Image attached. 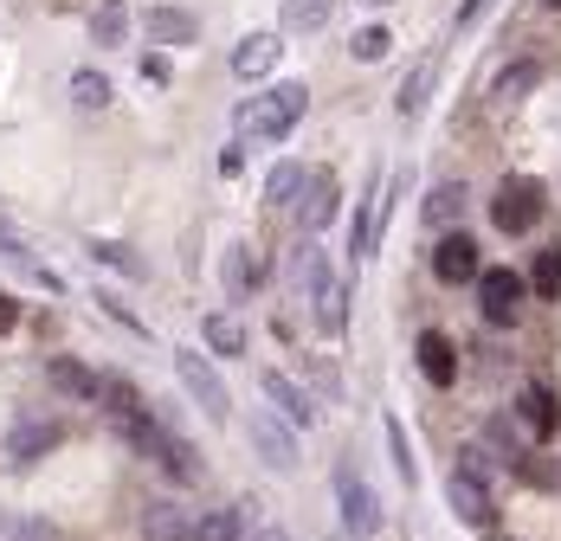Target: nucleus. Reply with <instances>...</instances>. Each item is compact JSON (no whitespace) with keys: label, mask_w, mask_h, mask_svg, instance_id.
<instances>
[{"label":"nucleus","mask_w":561,"mask_h":541,"mask_svg":"<svg viewBox=\"0 0 561 541\" xmlns=\"http://www.w3.org/2000/svg\"><path fill=\"white\" fill-rule=\"evenodd\" d=\"M58 438H65V426H58V419H20V426L7 433V458L26 471V464H39L46 451H58Z\"/></svg>","instance_id":"9d476101"},{"label":"nucleus","mask_w":561,"mask_h":541,"mask_svg":"<svg viewBox=\"0 0 561 541\" xmlns=\"http://www.w3.org/2000/svg\"><path fill=\"white\" fill-rule=\"evenodd\" d=\"M433 84H439V58L426 53L420 65H413V78L400 84V97H393V110H400V116H420V110H426V97H433Z\"/></svg>","instance_id":"4be33fe9"},{"label":"nucleus","mask_w":561,"mask_h":541,"mask_svg":"<svg viewBox=\"0 0 561 541\" xmlns=\"http://www.w3.org/2000/svg\"><path fill=\"white\" fill-rule=\"evenodd\" d=\"M355 7H381V0H355Z\"/></svg>","instance_id":"37998d69"},{"label":"nucleus","mask_w":561,"mask_h":541,"mask_svg":"<svg viewBox=\"0 0 561 541\" xmlns=\"http://www.w3.org/2000/svg\"><path fill=\"white\" fill-rule=\"evenodd\" d=\"M91 39H98V46H123V39H129V7H123V0H98V7H91Z\"/></svg>","instance_id":"b1692460"},{"label":"nucleus","mask_w":561,"mask_h":541,"mask_svg":"<svg viewBox=\"0 0 561 541\" xmlns=\"http://www.w3.org/2000/svg\"><path fill=\"white\" fill-rule=\"evenodd\" d=\"M174 375H181V387H187V400L207 413V419H232V393H226L220 368L207 361V355H194V348H174Z\"/></svg>","instance_id":"7ed1b4c3"},{"label":"nucleus","mask_w":561,"mask_h":541,"mask_svg":"<svg viewBox=\"0 0 561 541\" xmlns=\"http://www.w3.org/2000/svg\"><path fill=\"white\" fill-rule=\"evenodd\" d=\"M239 536H245L239 509H214V516H194V536L187 541H239Z\"/></svg>","instance_id":"7c9ffc66"},{"label":"nucleus","mask_w":561,"mask_h":541,"mask_svg":"<svg viewBox=\"0 0 561 541\" xmlns=\"http://www.w3.org/2000/svg\"><path fill=\"white\" fill-rule=\"evenodd\" d=\"M484 13H491V0H465V7H458V33H465V26H478Z\"/></svg>","instance_id":"58836bf2"},{"label":"nucleus","mask_w":561,"mask_h":541,"mask_svg":"<svg viewBox=\"0 0 561 541\" xmlns=\"http://www.w3.org/2000/svg\"><path fill=\"white\" fill-rule=\"evenodd\" d=\"M84 245H91V258H98V265H111L116 277H149V265H142L129 245H116V239H84Z\"/></svg>","instance_id":"cd10ccee"},{"label":"nucleus","mask_w":561,"mask_h":541,"mask_svg":"<svg viewBox=\"0 0 561 541\" xmlns=\"http://www.w3.org/2000/svg\"><path fill=\"white\" fill-rule=\"evenodd\" d=\"M323 20H330V0H290L284 7V26L290 33H323Z\"/></svg>","instance_id":"f704fd0d"},{"label":"nucleus","mask_w":561,"mask_h":541,"mask_svg":"<svg viewBox=\"0 0 561 541\" xmlns=\"http://www.w3.org/2000/svg\"><path fill=\"white\" fill-rule=\"evenodd\" d=\"M0 258H13V265L39 270V277H53V270H46V265H39V258H33V245H26L20 232H7V226H0Z\"/></svg>","instance_id":"e433bc0d"},{"label":"nucleus","mask_w":561,"mask_h":541,"mask_svg":"<svg viewBox=\"0 0 561 541\" xmlns=\"http://www.w3.org/2000/svg\"><path fill=\"white\" fill-rule=\"evenodd\" d=\"M336 509H342V522H348L355 536H375V529H381V503H375L368 477H362L348 458L336 464Z\"/></svg>","instance_id":"423d86ee"},{"label":"nucleus","mask_w":561,"mask_h":541,"mask_svg":"<svg viewBox=\"0 0 561 541\" xmlns=\"http://www.w3.org/2000/svg\"><path fill=\"white\" fill-rule=\"evenodd\" d=\"M13 323H20V303H13V297H0V335H7Z\"/></svg>","instance_id":"a19ab883"},{"label":"nucleus","mask_w":561,"mask_h":541,"mask_svg":"<svg viewBox=\"0 0 561 541\" xmlns=\"http://www.w3.org/2000/svg\"><path fill=\"white\" fill-rule=\"evenodd\" d=\"M529 290H536V297H549V303H561V245L536 252V265H529Z\"/></svg>","instance_id":"c85d7f7f"},{"label":"nucleus","mask_w":561,"mask_h":541,"mask_svg":"<svg viewBox=\"0 0 561 541\" xmlns=\"http://www.w3.org/2000/svg\"><path fill=\"white\" fill-rule=\"evenodd\" d=\"M310 187V174L304 162H278L272 168V181H265V207H297V194Z\"/></svg>","instance_id":"a878e982"},{"label":"nucleus","mask_w":561,"mask_h":541,"mask_svg":"<svg viewBox=\"0 0 561 541\" xmlns=\"http://www.w3.org/2000/svg\"><path fill=\"white\" fill-rule=\"evenodd\" d=\"M388 445H393V464H400V484H413V451H407L400 426H388Z\"/></svg>","instance_id":"4c0bfd02"},{"label":"nucleus","mask_w":561,"mask_h":541,"mask_svg":"<svg viewBox=\"0 0 561 541\" xmlns=\"http://www.w3.org/2000/svg\"><path fill=\"white\" fill-rule=\"evenodd\" d=\"M413 355H420V375L433 380V387H451V380H458V348H451L446 329H426Z\"/></svg>","instance_id":"f3484780"},{"label":"nucleus","mask_w":561,"mask_h":541,"mask_svg":"<svg viewBox=\"0 0 561 541\" xmlns=\"http://www.w3.org/2000/svg\"><path fill=\"white\" fill-rule=\"evenodd\" d=\"M523 297H529V277L523 270H484L478 277V310H484V323H497V329H510L516 323V310H523Z\"/></svg>","instance_id":"39448f33"},{"label":"nucleus","mask_w":561,"mask_h":541,"mask_svg":"<svg viewBox=\"0 0 561 541\" xmlns=\"http://www.w3.org/2000/svg\"><path fill=\"white\" fill-rule=\"evenodd\" d=\"M536 84H542V58H516V65H504V71L491 78V91H484V97H491V110H516Z\"/></svg>","instance_id":"2eb2a0df"},{"label":"nucleus","mask_w":561,"mask_h":541,"mask_svg":"<svg viewBox=\"0 0 561 541\" xmlns=\"http://www.w3.org/2000/svg\"><path fill=\"white\" fill-rule=\"evenodd\" d=\"M542 200H549V194H542V181H536V174H510L504 187L491 194V214H497V232H510V239H523V232H529V226L542 219Z\"/></svg>","instance_id":"20e7f679"},{"label":"nucleus","mask_w":561,"mask_h":541,"mask_svg":"<svg viewBox=\"0 0 561 541\" xmlns=\"http://www.w3.org/2000/svg\"><path fill=\"white\" fill-rule=\"evenodd\" d=\"M388 181H368V194H362V207H355V232H348V258H355V265H362V258H368V252H375V232H381V207H388Z\"/></svg>","instance_id":"ddd939ff"},{"label":"nucleus","mask_w":561,"mask_h":541,"mask_svg":"<svg viewBox=\"0 0 561 541\" xmlns=\"http://www.w3.org/2000/svg\"><path fill=\"white\" fill-rule=\"evenodd\" d=\"M98 406L111 413L116 433H123V426H136V419L149 413V400H142V393H136V387H129L123 375H104V393H98Z\"/></svg>","instance_id":"6ab92c4d"},{"label":"nucleus","mask_w":561,"mask_h":541,"mask_svg":"<svg viewBox=\"0 0 561 541\" xmlns=\"http://www.w3.org/2000/svg\"><path fill=\"white\" fill-rule=\"evenodd\" d=\"M536 7H549V13H561V0H536Z\"/></svg>","instance_id":"79ce46f5"},{"label":"nucleus","mask_w":561,"mask_h":541,"mask_svg":"<svg viewBox=\"0 0 561 541\" xmlns=\"http://www.w3.org/2000/svg\"><path fill=\"white\" fill-rule=\"evenodd\" d=\"M220 277H226V290L232 297H245V290H259V258H252V245H226V265H220Z\"/></svg>","instance_id":"393cba45"},{"label":"nucleus","mask_w":561,"mask_h":541,"mask_svg":"<svg viewBox=\"0 0 561 541\" xmlns=\"http://www.w3.org/2000/svg\"><path fill=\"white\" fill-rule=\"evenodd\" d=\"M0 541H58V529L53 522H39V516H7Z\"/></svg>","instance_id":"c9c22d12"},{"label":"nucleus","mask_w":561,"mask_h":541,"mask_svg":"<svg viewBox=\"0 0 561 541\" xmlns=\"http://www.w3.org/2000/svg\"><path fill=\"white\" fill-rule=\"evenodd\" d=\"M304 110H310V84L284 78V84H272L265 97H252V104L239 110V142H284Z\"/></svg>","instance_id":"f257e3e1"},{"label":"nucleus","mask_w":561,"mask_h":541,"mask_svg":"<svg viewBox=\"0 0 561 541\" xmlns=\"http://www.w3.org/2000/svg\"><path fill=\"white\" fill-rule=\"evenodd\" d=\"M71 104L78 110H104L111 104V78H104V71H78V78H71Z\"/></svg>","instance_id":"72a5a7b5"},{"label":"nucleus","mask_w":561,"mask_h":541,"mask_svg":"<svg viewBox=\"0 0 561 541\" xmlns=\"http://www.w3.org/2000/svg\"><path fill=\"white\" fill-rule=\"evenodd\" d=\"M433 270H439V284H465V277H478V239H471V232H446L439 252H433Z\"/></svg>","instance_id":"dca6fc26"},{"label":"nucleus","mask_w":561,"mask_h":541,"mask_svg":"<svg viewBox=\"0 0 561 541\" xmlns=\"http://www.w3.org/2000/svg\"><path fill=\"white\" fill-rule=\"evenodd\" d=\"M239 168H245V149L232 142V149H226V156H220V174H239Z\"/></svg>","instance_id":"ea45409f"},{"label":"nucleus","mask_w":561,"mask_h":541,"mask_svg":"<svg viewBox=\"0 0 561 541\" xmlns=\"http://www.w3.org/2000/svg\"><path fill=\"white\" fill-rule=\"evenodd\" d=\"M336 207H342L336 174H330V168H317V174H310V187L297 194V207H290V214H297V226H304V232H323V226L336 219Z\"/></svg>","instance_id":"6e6552de"},{"label":"nucleus","mask_w":561,"mask_h":541,"mask_svg":"<svg viewBox=\"0 0 561 541\" xmlns=\"http://www.w3.org/2000/svg\"><path fill=\"white\" fill-rule=\"evenodd\" d=\"M516 426H523L529 438H556L561 400H556V387H549V380H523V387H516Z\"/></svg>","instance_id":"0eeeda50"},{"label":"nucleus","mask_w":561,"mask_h":541,"mask_svg":"<svg viewBox=\"0 0 561 541\" xmlns=\"http://www.w3.org/2000/svg\"><path fill=\"white\" fill-rule=\"evenodd\" d=\"M259 387H265V400L284 413V426H317V400H310V393H304L290 375L265 368V375H259Z\"/></svg>","instance_id":"f8f14e48"},{"label":"nucleus","mask_w":561,"mask_h":541,"mask_svg":"<svg viewBox=\"0 0 561 541\" xmlns=\"http://www.w3.org/2000/svg\"><path fill=\"white\" fill-rule=\"evenodd\" d=\"M310 310H317V329H323V335H342V329H348V290H342V277H330V284L310 290Z\"/></svg>","instance_id":"412c9836"},{"label":"nucleus","mask_w":561,"mask_h":541,"mask_svg":"<svg viewBox=\"0 0 561 541\" xmlns=\"http://www.w3.org/2000/svg\"><path fill=\"white\" fill-rule=\"evenodd\" d=\"M446 503L465 529H484L491 522V490H484V477H471V471H451L446 477Z\"/></svg>","instance_id":"9b49d317"},{"label":"nucleus","mask_w":561,"mask_h":541,"mask_svg":"<svg viewBox=\"0 0 561 541\" xmlns=\"http://www.w3.org/2000/svg\"><path fill=\"white\" fill-rule=\"evenodd\" d=\"M284 39L278 33H245L239 46H232V78H245V84H259V78H272V65H278Z\"/></svg>","instance_id":"4468645a"},{"label":"nucleus","mask_w":561,"mask_h":541,"mask_svg":"<svg viewBox=\"0 0 561 541\" xmlns=\"http://www.w3.org/2000/svg\"><path fill=\"white\" fill-rule=\"evenodd\" d=\"M187 536H194V522L181 509H169V503H149L142 509V541H187Z\"/></svg>","instance_id":"5701e85b"},{"label":"nucleus","mask_w":561,"mask_h":541,"mask_svg":"<svg viewBox=\"0 0 561 541\" xmlns=\"http://www.w3.org/2000/svg\"><path fill=\"white\" fill-rule=\"evenodd\" d=\"M465 200H471L465 181H439V187L426 194V226H451V219L465 214Z\"/></svg>","instance_id":"bb28decb"},{"label":"nucleus","mask_w":561,"mask_h":541,"mask_svg":"<svg viewBox=\"0 0 561 541\" xmlns=\"http://www.w3.org/2000/svg\"><path fill=\"white\" fill-rule=\"evenodd\" d=\"M290 277H297V290H317V284H330L336 270H330V258H323L317 245H304V252L290 258Z\"/></svg>","instance_id":"2f4dec72"},{"label":"nucleus","mask_w":561,"mask_h":541,"mask_svg":"<svg viewBox=\"0 0 561 541\" xmlns=\"http://www.w3.org/2000/svg\"><path fill=\"white\" fill-rule=\"evenodd\" d=\"M123 438H129V445L156 464V471H169L174 484H201V477H207V458H201L187 438L174 433V426H162L156 413H142L136 426H123Z\"/></svg>","instance_id":"f03ea898"},{"label":"nucleus","mask_w":561,"mask_h":541,"mask_svg":"<svg viewBox=\"0 0 561 541\" xmlns=\"http://www.w3.org/2000/svg\"><path fill=\"white\" fill-rule=\"evenodd\" d=\"M149 39L156 46H187V39H201V20L187 7H149Z\"/></svg>","instance_id":"aec40b11"},{"label":"nucleus","mask_w":561,"mask_h":541,"mask_svg":"<svg viewBox=\"0 0 561 541\" xmlns=\"http://www.w3.org/2000/svg\"><path fill=\"white\" fill-rule=\"evenodd\" d=\"M245 433H252V451H259L278 477H290V471H297V438L284 433L272 413H252V419H245Z\"/></svg>","instance_id":"1a4fd4ad"},{"label":"nucleus","mask_w":561,"mask_h":541,"mask_svg":"<svg viewBox=\"0 0 561 541\" xmlns=\"http://www.w3.org/2000/svg\"><path fill=\"white\" fill-rule=\"evenodd\" d=\"M46 375H53V387H58V393H71V400H98V393H104V375H98V368H84L78 355H53V361H46Z\"/></svg>","instance_id":"a211bd4d"},{"label":"nucleus","mask_w":561,"mask_h":541,"mask_svg":"<svg viewBox=\"0 0 561 541\" xmlns=\"http://www.w3.org/2000/svg\"><path fill=\"white\" fill-rule=\"evenodd\" d=\"M393 46V33L388 26H355V39H348V58H362V65H381Z\"/></svg>","instance_id":"473e14b6"},{"label":"nucleus","mask_w":561,"mask_h":541,"mask_svg":"<svg viewBox=\"0 0 561 541\" xmlns=\"http://www.w3.org/2000/svg\"><path fill=\"white\" fill-rule=\"evenodd\" d=\"M207 348H214V355H245V323H239V316H207Z\"/></svg>","instance_id":"c756f323"}]
</instances>
